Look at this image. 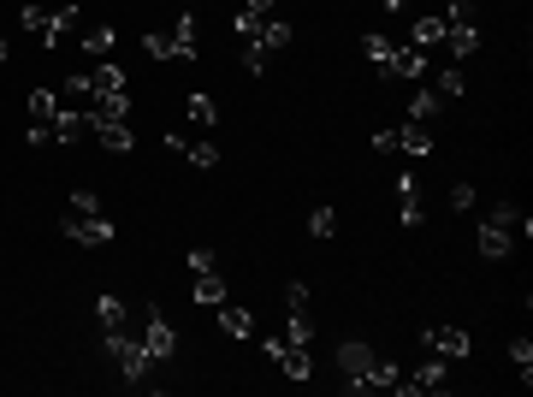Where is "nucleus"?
<instances>
[{"mask_svg": "<svg viewBox=\"0 0 533 397\" xmlns=\"http://www.w3.org/2000/svg\"><path fill=\"white\" fill-rule=\"evenodd\" d=\"M59 232H65V238H72V243H83V249H101V243H113V238H118V225H113V219H107V214H101V219L65 214V219H59Z\"/></svg>", "mask_w": 533, "mask_h": 397, "instance_id": "nucleus-4", "label": "nucleus"}, {"mask_svg": "<svg viewBox=\"0 0 533 397\" xmlns=\"http://www.w3.org/2000/svg\"><path fill=\"white\" fill-rule=\"evenodd\" d=\"M72 214H83V219H101V196H95V190H72Z\"/></svg>", "mask_w": 533, "mask_h": 397, "instance_id": "nucleus-33", "label": "nucleus"}, {"mask_svg": "<svg viewBox=\"0 0 533 397\" xmlns=\"http://www.w3.org/2000/svg\"><path fill=\"white\" fill-rule=\"evenodd\" d=\"M433 95L438 101H451V95H468V78H462V65H445L433 78Z\"/></svg>", "mask_w": 533, "mask_h": 397, "instance_id": "nucleus-25", "label": "nucleus"}, {"mask_svg": "<svg viewBox=\"0 0 533 397\" xmlns=\"http://www.w3.org/2000/svg\"><path fill=\"white\" fill-rule=\"evenodd\" d=\"M89 83H95V95H107V89H125V65H113V60H95L89 65Z\"/></svg>", "mask_w": 533, "mask_h": 397, "instance_id": "nucleus-21", "label": "nucleus"}, {"mask_svg": "<svg viewBox=\"0 0 533 397\" xmlns=\"http://www.w3.org/2000/svg\"><path fill=\"white\" fill-rule=\"evenodd\" d=\"M445 24H474V0H445V12H438Z\"/></svg>", "mask_w": 533, "mask_h": 397, "instance_id": "nucleus-37", "label": "nucleus"}, {"mask_svg": "<svg viewBox=\"0 0 533 397\" xmlns=\"http://www.w3.org/2000/svg\"><path fill=\"white\" fill-rule=\"evenodd\" d=\"M510 362L522 374V386H533V338H510Z\"/></svg>", "mask_w": 533, "mask_h": 397, "instance_id": "nucleus-29", "label": "nucleus"}, {"mask_svg": "<svg viewBox=\"0 0 533 397\" xmlns=\"http://www.w3.org/2000/svg\"><path fill=\"white\" fill-rule=\"evenodd\" d=\"M101 350L113 356L118 379H125L131 392H142V386H148V374H155V356L142 350V338H131V332H101Z\"/></svg>", "mask_w": 533, "mask_h": 397, "instance_id": "nucleus-2", "label": "nucleus"}, {"mask_svg": "<svg viewBox=\"0 0 533 397\" xmlns=\"http://www.w3.org/2000/svg\"><path fill=\"white\" fill-rule=\"evenodd\" d=\"M515 232H522V208H515V202H498L492 214L474 225V256L480 261H504L515 249Z\"/></svg>", "mask_w": 533, "mask_h": 397, "instance_id": "nucleus-1", "label": "nucleus"}, {"mask_svg": "<svg viewBox=\"0 0 533 397\" xmlns=\"http://www.w3.org/2000/svg\"><path fill=\"white\" fill-rule=\"evenodd\" d=\"M261 350H267V356H273V362H278V368H285L291 379H315V362H308V350H302V344H285V338H267Z\"/></svg>", "mask_w": 533, "mask_h": 397, "instance_id": "nucleus-7", "label": "nucleus"}, {"mask_svg": "<svg viewBox=\"0 0 533 397\" xmlns=\"http://www.w3.org/2000/svg\"><path fill=\"white\" fill-rule=\"evenodd\" d=\"M184 267H190V273H219V267H214V249H208V243H196V249L184 256Z\"/></svg>", "mask_w": 533, "mask_h": 397, "instance_id": "nucleus-34", "label": "nucleus"}, {"mask_svg": "<svg viewBox=\"0 0 533 397\" xmlns=\"http://www.w3.org/2000/svg\"><path fill=\"white\" fill-rule=\"evenodd\" d=\"M214 315H219V332H232V338H249L255 332V315H249V309H243V302H214Z\"/></svg>", "mask_w": 533, "mask_h": 397, "instance_id": "nucleus-12", "label": "nucleus"}, {"mask_svg": "<svg viewBox=\"0 0 533 397\" xmlns=\"http://www.w3.org/2000/svg\"><path fill=\"white\" fill-rule=\"evenodd\" d=\"M232 30H237V42H255V36H261V19H255V12H243V6H237Z\"/></svg>", "mask_w": 533, "mask_h": 397, "instance_id": "nucleus-35", "label": "nucleus"}, {"mask_svg": "<svg viewBox=\"0 0 533 397\" xmlns=\"http://www.w3.org/2000/svg\"><path fill=\"white\" fill-rule=\"evenodd\" d=\"M89 131H95V142L107 149V155H131V149H137L131 125H89Z\"/></svg>", "mask_w": 533, "mask_h": 397, "instance_id": "nucleus-19", "label": "nucleus"}, {"mask_svg": "<svg viewBox=\"0 0 533 397\" xmlns=\"http://www.w3.org/2000/svg\"><path fill=\"white\" fill-rule=\"evenodd\" d=\"M190 297H196L202 309H214V302H225V279H219V273H196V285H190Z\"/></svg>", "mask_w": 533, "mask_h": 397, "instance_id": "nucleus-23", "label": "nucleus"}, {"mask_svg": "<svg viewBox=\"0 0 533 397\" xmlns=\"http://www.w3.org/2000/svg\"><path fill=\"white\" fill-rule=\"evenodd\" d=\"M0 65H6V36H0Z\"/></svg>", "mask_w": 533, "mask_h": 397, "instance_id": "nucleus-44", "label": "nucleus"}, {"mask_svg": "<svg viewBox=\"0 0 533 397\" xmlns=\"http://www.w3.org/2000/svg\"><path fill=\"white\" fill-rule=\"evenodd\" d=\"M83 113H89V125H131V95H125V89H107V95H95Z\"/></svg>", "mask_w": 533, "mask_h": 397, "instance_id": "nucleus-8", "label": "nucleus"}, {"mask_svg": "<svg viewBox=\"0 0 533 397\" xmlns=\"http://www.w3.org/2000/svg\"><path fill=\"white\" fill-rule=\"evenodd\" d=\"M48 131H54V142H78L83 131H89V113H83V107H59Z\"/></svg>", "mask_w": 533, "mask_h": 397, "instance_id": "nucleus-14", "label": "nucleus"}, {"mask_svg": "<svg viewBox=\"0 0 533 397\" xmlns=\"http://www.w3.org/2000/svg\"><path fill=\"white\" fill-rule=\"evenodd\" d=\"M308 232H315V238H332V232H338V214H332V208H315V214H308Z\"/></svg>", "mask_w": 533, "mask_h": 397, "instance_id": "nucleus-36", "label": "nucleus"}, {"mask_svg": "<svg viewBox=\"0 0 533 397\" xmlns=\"http://www.w3.org/2000/svg\"><path fill=\"white\" fill-rule=\"evenodd\" d=\"M166 36L178 42V60H196V42H202V24L190 19V12H178V24L166 30Z\"/></svg>", "mask_w": 533, "mask_h": 397, "instance_id": "nucleus-18", "label": "nucleus"}, {"mask_svg": "<svg viewBox=\"0 0 533 397\" xmlns=\"http://www.w3.org/2000/svg\"><path fill=\"white\" fill-rule=\"evenodd\" d=\"M385 72L403 78V83H421V78H427V54H421V48H397V60L385 65Z\"/></svg>", "mask_w": 533, "mask_h": 397, "instance_id": "nucleus-17", "label": "nucleus"}, {"mask_svg": "<svg viewBox=\"0 0 533 397\" xmlns=\"http://www.w3.org/2000/svg\"><path fill=\"white\" fill-rule=\"evenodd\" d=\"M451 208L456 214H468L474 208V184H451Z\"/></svg>", "mask_w": 533, "mask_h": 397, "instance_id": "nucleus-39", "label": "nucleus"}, {"mask_svg": "<svg viewBox=\"0 0 533 397\" xmlns=\"http://www.w3.org/2000/svg\"><path fill=\"white\" fill-rule=\"evenodd\" d=\"M142 54H148V60H178V42L160 36V30H148V36H142Z\"/></svg>", "mask_w": 533, "mask_h": 397, "instance_id": "nucleus-30", "label": "nucleus"}, {"mask_svg": "<svg viewBox=\"0 0 533 397\" xmlns=\"http://www.w3.org/2000/svg\"><path fill=\"white\" fill-rule=\"evenodd\" d=\"M438 107H445V101H438L433 89H421V95L409 101V119H415V125H427V119H433V113H438Z\"/></svg>", "mask_w": 533, "mask_h": 397, "instance_id": "nucleus-31", "label": "nucleus"}, {"mask_svg": "<svg viewBox=\"0 0 533 397\" xmlns=\"http://www.w3.org/2000/svg\"><path fill=\"white\" fill-rule=\"evenodd\" d=\"M374 344L368 338H344L338 344V374H344V392H368V368H374Z\"/></svg>", "mask_w": 533, "mask_h": 397, "instance_id": "nucleus-3", "label": "nucleus"}, {"mask_svg": "<svg viewBox=\"0 0 533 397\" xmlns=\"http://www.w3.org/2000/svg\"><path fill=\"white\" fill-rule=\"evenodd\" d=\"M54 113H59V95H54V89H30V125H42V131H48V125H54Z\"/></svg>", "mask_w": 533, "mask_h": 397, "instance_id": "nucleus-22", "label": "nucleus"}, {"mask_svg": "<svg viewBox=\"0 0 533 397\" xmlns=\"http://www.w3.org/2000/svg\"><path fill=\"white\" fill-rule=\"evenodd\" d=\"M285 344H315V320H308V309H291V320H285Z\"/></svg>", "mask_w": 533, "mask_h": 397, "instance_id": "nucleus-24", "label": "nucleus"}, {"mask_svg": "<svg viewBox=\"0 0 533 397\" xmlns=\"http://www.w3.org/2000/svg\"><path fill=\"white\" fill-rule=\"evenodd\" d=\"M362 54H368V65H379V72H385V65L397 60V42L392 36H368V42H362Z\"/></svg>", "mask_w": 533, "mask_h": 397, "instance_id": "nucleus-27", "label": "nucleus"}, {"mask_svg": "<svg viewBox=\"0 0 533 397\" xmlns=\"http://www.w3.org/2000/svg\"><path fill=\"white\" fill-rule=\"evenodd\" d=\"M451 386V362L445 356H433V362H421L415 374H403L397 379V392H409V397H427V392H445Z\"/></svg>", "mask_w": 533, "mask_h": 397, "instance_id": "nucleus-5", "label": "nucleus"}, {"mask_svg": "<svg viewBox=\"0 0 533 397\" xmlns=\"http://www.w3.org/2000/svg\"><path fill=\"white\" fill-rule=\"evenodd\" d=\"M95 320H101V332H125V320H131V309H125V297H113V291H101V297H95Z\"/></svg>", "mask_w": 533, "mask_h": 397, "instance_id": "nucleus-15", "label": "nucleus"}, {"mask_svg": "<svg viewBox=\"0 0 533 397\" xmlns=\"http://www.w3.org/2000/svg\"><path fill=\"white\" fill-rule=\"evenodd\" d=\"M142 350H148V356L155 362H172V350H178V332L172 326H166V315H148V326H142Z\"/></svg>", "mask_w": 533, "mask_h": 397, "instance_id": "nucleus-10", "label": "nucleus"}, {"mask_svg": "<svg viewBox=\"0 0 533 397\" xmlns=\"http://www.w3.org/2000/svg\"><path fill=\"white\" fill-rule=\"evenodd\" d=\"M184 101H190V119H196L202 131H214V125H219V107H214V95H196V89H190Z\"/></svg>", "mask_w": 533, "mask_h": 397, "instance_id": "nucleus-28", "label": "nucleus"}, {"mask_svg": "<svg viewBox=\"0 0 533 397\" xmlns=\"http://www.w3.org/2000/svg\"><path fill=\"white\" fill-rule=\"evenodd\" d=\"M409 42H415V48H433V42H445V19H438V12H421V19L409 24Z\"/></svg>", "mask_w": 533, "mask_h": 397, "instance_id": "nucleus-20", "label": "nucleus"}, {"mask_svg": "<svg viewBox=\"0 0 533 397\" xmlns=\"http://www.w3.org/2000/svg\"><path fill=\"white\" fill-rule=\"evenodd\" d=\"M184 155H190V166H202V172H214V166H219V149H214V142H190Z\"/></svg>", "mask_w": 533, "mask_h": 397, "instance_id": "nucleus-32", "label": "nucleus"}, {"mask_svg": "<svg viewBox=\"0 0 533 397\" xmlns=\"http://www.w3.org/2000/svg\"><path fill=\"white\" fill-rule=\"evenodd\" d=\"M243 72H267V48H261V42H243Z\"/></svg>", "mask_w": 533, "mask_h": 397, "instance_id": "nucleus-38", "label": "nucleus"}, {"mask_svg": "<svg viewBox=\"0 0 533 397\" xmlns=\"http://www.w3.org/2000/svg\"><path fill=\"white\" fill-rule=\"evenodd\" d=\"M374 149L379 155H397V131H374Z\"/></svg>", "mask_w": 533, "mask_h": 397, "instance_id": "nucleus-41", "label": "nucleus"}, {"mask_svg": "<svg viewBox=\"0 0 533 397\" xmlns=\"http://www.w3.org/2000/svg\"><path fill=\"white\" fill-rule=\"evenodd\" d=\"M421 344H427L433 356H445V362H462L474 350V338L462 332V326H427V332H421Z\"/></svg>", "mask_w": 533, "mask_h": 397, "instance_id": "nucleus-6", "label": "nucleus"}, {"mask_svg": "<svg viewBox=\"0 0 533 397\" xmlns=\"http://www.w3.org/2000/svg\"><path fill=\"white\" fill-rule=\"evenodd\" d=\"M403 6H409V0H385V12H403Z\"/></svg>", "mask_w": 533, "mask_h": 397, "instance_id": "nucleus-43", "label": "nucleus"}, {"mask_svg": "<svg viewBox=\"0 0 533 397\" xmlns=\"http://www.w3.org/2000/svg\"><path fill=\"white\" fill-rule=\"evenodd\" d=\"M397 155H409V160H427L433 155V137H427V125H403V131H397Z\"/></svg>", "mask_w": 533, "mask_h": 397, "instance_id": "nucleus-16", "label": "nucleus"}, {"mask_svg": "<svg viewBox=\"0 0 533 397\" xmlns=\"http://www.w3.org/2000/svg\"><path fill=\"white\" fill-rule=\"evenodd\" d=\"M445 48H451V60H474V48H480V30L474 24H445Z\"/></svg>", "mask_w": 533, "mask_h": 397, "instance_id": "nucleus-13", "label": "nucleus"}, {"mask_svg": "<svg viewBox=\"0 0 533 397\" xmlns=\"http://www.w3.org/2000/svg\"><path fill=\"white\" fill-rule=\"evenodd\" d=\"M261 48H267V54H273V48H291V24L285 19H261Z\"/></svg>", "mask_w": 533, "mask_h": 397, "instance_id": "nucleus-26", "label": "nucleus"}, {"mask_svg": "<svg viewBox=\"0 0 533 397\" xmlns=\"http://www.w3.org/2000/svg\"><path fill=\"white\" fill-rule=\"evenodd\" d=\"M113 42H118L113 24H83V30H78V48L89 54V60H107V54H113Z\"/></svg>", "mask_w": 533, "mask_h": 397, "instance_id": "nucleus-11", "label": "nucleus"}, {"mask_svg": "<svg viewBox=\"0 0 533 397\" xmlns=\"http://www.w3.org/2000/svg\"><path fill=\"white\" fill-rule=\"evenodd\" d=\"M397 219H403V225H421V219H427V208H421V179H415V172H397Z\"/></svg>", "mask_w": 533, "mask_h": 397, "instance_id": "nucleus-9", "label": "nucleus"}, {"mask_svg": "<svg viewBox=\"0 0 533 397\" xmlns=\"http://www.w3.org/2000/svg\"><path fill=\"white\" fill-rule=\"evenodd\" d=\"M273 6L278 0H243V12H255V19H273Z\"/></svg>", "mask_w": 533, "mask_h": 397, "instance_id": "nucleus-42", "label": "nucleus"}, {"mask_svg": "<svg viewBox=\"0 0 533 397\" xmlns=\"http://www.w3.org/2000/svg\"><path fill=\"white\" fill-rule=\"evenodd\" d=\"M285 302H291V309H308V285H296L291 279V285H285Z\"/></svg>", "mask_w": 533, "mask_h": 397, "instance_id": "nucleus-40", "label": "nucleus"}]
</instances>
